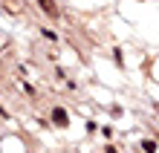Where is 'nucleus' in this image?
<instances>
[{
    "label": "nucleus",
    "mask_w": 159,
    "mask_h": 153,
    "mask_svg": "<svg viewBox=\"0 0 159 153\" xmlns=\"http://www.w3.org/2000/svg\"><path fill=\"white\" fill-rule=\"evenodd\" d=\"M52 121L58 124V127H67V110H61V107H55V113H52Z\"/></svg>",
    "instance_id": "1"
},
{
    "label": "nucleus",
    "mask_w": 159,
    "mask_h": 153,
    "mask_svg": "<svg viewBox=\"0 0 159 153\" xmlns=\"http://www.w3.org/2000/svg\"><path fill=\"white\" fill-rule=\"evenodd\" d=\"M38 3L43 6V12H46V15H58V9H55V0H38Z\"/></svg>",
    "instance_id": "2"
},
{
    "label": "nucleus",
    "mask_w": 159,
    "mask_h": 153,
    "mask_svg": "<svg viewBox=\"0 0 159 153\" xmlns=\"http://www.w3.org/2000/svg\"><path fill=\"white\" fill-rule=\"evenodd\" d=\"M142 150H145V153H156V142H153V139L142 142Z\"/></svg>",
    "instance_id": "3"
},
{
    "label": "nucleus",
    "mask_w": 159,
    "mask_h": 153,
    "mask_svg": "<svg viewBox=\"0 0 159 153\" xmlns=\"http://www.w3.org/2000/svg\"><path fill=\"white\" fill-rule=\"evenodd\" d=\"M43 38H49V41H58V35H55L52 29H43Z\"/></svg>",
    "instance_id": "4"
},
{
    "label": "nucleus",
    "mask_w": 159,
    "mask_h": 153,
    "mask_svg": "<svg viewBox=\"0 0 159 153\" xmlns=\"http://www.w3.org/2000/svg\"><path fill=\"white\" fill-rule=\"evenodd\" d=\"M0 116H6V107H3V104H0Z\"/></svg>",
    "instance_id": "5"
}]
</instances>
